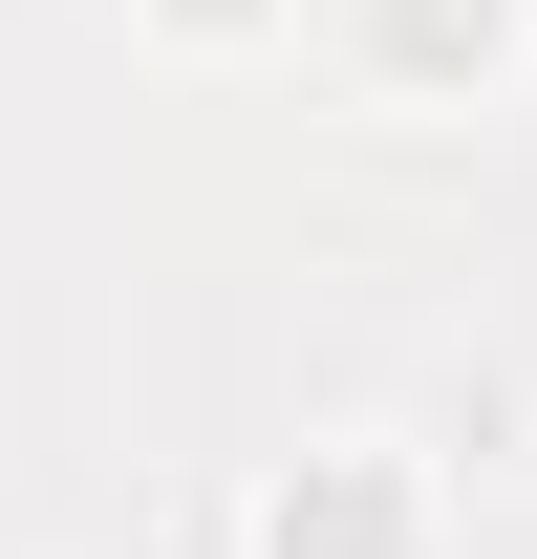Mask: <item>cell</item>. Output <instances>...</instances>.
<instances>
[{"mask_svg": "<svg viewBox=\"0 0 537 559\" xmlns=\"http://www.w3.org/2000/svg\"><path fill=\"white\" fill-rule=\"evenodd\" d=\"M130 22H151V44H172V66H259V44H279V22H301V0H130Z\"/></svg>", "mask_w": 537, "mask_h": 559, "instance_id": "3957f363", "label": "cell"}, {"mask_svg": "<svg viewBox=\"0 0 537 559\" xmlns=\"http://www.w3.org/2000/svg\"><path fill=\"white\" fill-rule=\"evenodd\" d=\"M344 66L387 108H494L537 66V0H344Z\"/></svg>", "mask_w": 537, "mask_h": 559, "instance_id": "7a4b0ae2", "label": "cell"}, {"mask_svg": "<svg viewBox=\"0 0 537 559\" xmlns=\"http://www.w3.org/2000/svg\"><path fill=\"white\" fill-rule=\"evenodd\" d=\"M452 538V495L408 430H301L259 495H237V559H430Z\"/></svg>", "mask_w": 537, "mask_h": 559, "instance_id": "6da1fadb", "label": "cell"}]
</instances>
